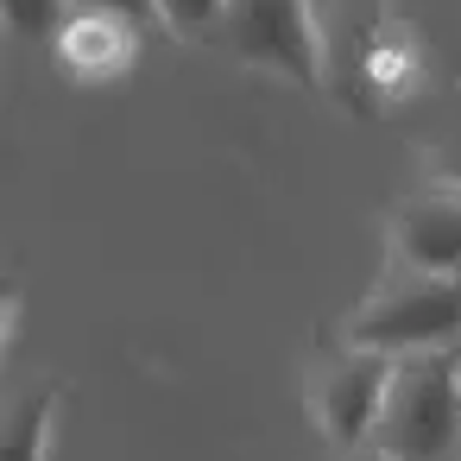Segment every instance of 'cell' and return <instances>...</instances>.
Segmentation results:
<instances>
[{
	"label": "cell",
	"instance_id": "6da1fadb",
	"mask_svg": "<svg viewBox=\"0 0 461 461\" xmlns=\"http://www.w3.org/2000/svg\"><path fill=\"white\" fill-rule=\"evenodd\" d=\"M373 442L392 461H461V354L455 348L398 354Z\"/></svg>",
	"mask_w": 461,
	"mask_h": 461
},
{
	"label": "cell",
	"instance_id": "7a4b0ae2",
	"mask_svg": "<svg viewBox=\"0 0 461 461\" xmlns=\"http://www.w3.org/2000/svg\"><path fill=\"white\" fill-rule=\"evenodd\" d=\"M341 341L379 348V354H423V348H455L461 341V278L417 272V266H385V278L366 291V303L348 316Z\"/></svg>",
	"mask_w": 461,
	"mask_h": 461
},
{
	"label": "cell",
	"instance_id": "3957f363",
	"mask_svg": "<svg viewBox=\"0 0 461 461\" xmlns=\"http://www.w3.org/2000/svg\"><path fill=\"white\" fill-rule=\"evenodd\" d=\"M221 45L240 64H259V70H278L285 83L322 89V39H316L310 0H228Z\"/></svg>",
	"mask_w": 461,
	"mask_h": 461
},
{
	"label": "cell",
	"instance_id": "277c9868",
	"mask_svg": "<svg viewBox=\"0 0 461 461\" xmlns=\"http://www.w3.org/2000/svg\"><path fill=\"white\" fill-rule=\"evenodd\" d=\"M392 373H398V354H379V348H329L310 373V404H316V423L335 448H360L373 442L379 429V411H385V392H392Z\"/></svg>",
	"mask_w": 461,
	"mask_h": 461
},
{
	"label": "cell",
	"instance_id": "5b68a950",
	"mask_svg": "<svg viewBox=\"0 0 461 461\" xmlns=\"http://www.w3.org/2000/svg\"><path fill=\"white\" fill-rule=\"evenodd\" d=\"M392 259L461 278V190L455 184L429 177L392 209Z\"/></svg>",
	"mask_w": 461,
	"mask_h": 461
},
{
	"label": "cell",
	"instance_id": "8992f818",
	"mask_svg": "<svg viewBox=\"0 0 461 461\" xmlns=\"http://www.w3.org/2000/svg\"><path fill=\"white\" fill-rule=\"evenodd\" d=\"M140 51H146V32L114 14H70V26L58 39V58L77 83H114L140 64Z\"/></svg>",
	"mask_w": 461,
	"mask_h": 461
},
{
	"label": "cell",
	"instance_id": "52a82bcc",
	"mask_svg": "<svg viewBox=\"0 0 461 461\" xmlns=\"http://www.w3.org/2000/svg\"><path fill=\"white\" fill-rule=\"evenodd\" d=\"M58 385H32L14 417H7V448H0V461H51V417H58Z\"/></svg>",
	"mask_w": 461,
	"mask_h": 461
},
{
	"label": "cell",
	"instance_id": "ba28073f",
	"mask_svg": "<svg viewBox=\"0 0 461 461\" xmlns=\"http://www.w3.org/2000/svg\"><path fill=\"white\" fill-rule=\"evenodd\" d=\"M70 14H77V0H7V26L26 45H58Z\"/></svg>",
	"mask_w": 461,
	"mask_h": 461
},
{
	"label": "cell",
	"instance_id": "9c48e42d",
	"mask_svg": "<svg viewBox=\"0 0 461 461\" xmlns=\"http://www.w3.org/2000/svg\"><path fill=\"white\" fill-rule=\"evenodd\" d=\"M158 14H165V32H171V39L203 45V39H221L228 0H158Z\"/></svg>",
	"mask_w": 461,
	"mask_h": 461
},
{
	"label": "cell",
	"instance_id": "30bf717a",
	"mask_svg": "<svg viewBox=\"0 0 461 461\" xmlns=\"http://www.w3.org/2000/svg\"><path fill=\"white\" fill-rule=\"evenodd\" d=\"M77 14H114V20L140 26L146 39H171V32H165V14H158V0H77Z\"/></svg>",
	"mask_w": 461,
	"mask_h": 461
},
{
	"label": "cell",
	"instance_id": "8fae6325",
	"mask_svg": "<svg viewBox=\"0 0 461 461\" xmlns=\"http://www.w3.org/2000/svg\"><path fill=\"white\" fill-rule=\"evenodd\" d=\"M423 158H429V177H442V184H455V190H461V127H455V133H442V140H429V146H423Z\"/></svg>",
	"mask_w": 461,
	"mask_h": 461
},
{
	"label": "cell",
	"instance_id": "7c38bea8",
	"mask_svg": "<svg viewBox=\"0 0 461 461\" xmlns=\"http://www.w3.org/2000/svg\"><path fill=\"white\" fill-rule=\"evenodd\" d=\"M341 461H392L379 442H360V448H341Z\"/></svg>",
	"mask_w": 461,
	"mask_h": 461
}]
</instances>
